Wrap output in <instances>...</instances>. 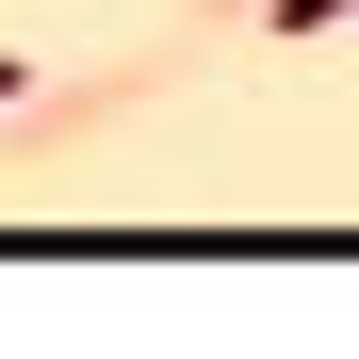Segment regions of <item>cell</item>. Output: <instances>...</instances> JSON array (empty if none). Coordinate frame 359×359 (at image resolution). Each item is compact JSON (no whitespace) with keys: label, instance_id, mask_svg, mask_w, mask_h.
Wrapping results in <instances>:
<instances>
[{"label":"cell","instance_id":"1","mask_svg":"<svg viewBox=\"0 0 359 359\" xmlns=\"http://www.w3.org/2000/svg\"><path fill=\"white\" fill-rule=\"evenodd\" d=\"M262 17H278V33H327V17H359V0H262Z\"/></svg>","mask_w":359,"mask_h":359},{"label":"cell","instance_id":"2","mask_svg":"<svg viewBox=\"0 0 359 359\" xmlns=\"http://www.w3.org/2000/svg\"><path fill=\"white\" fill-rule=\"evenodd\" d=\"M17 82H33V66H0V98H17Z\"/></svg>","mask_w":359,"mask_h":359}]
</instances>
